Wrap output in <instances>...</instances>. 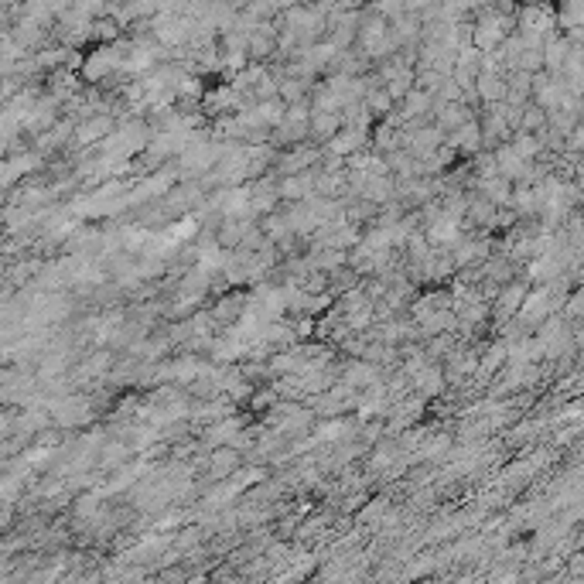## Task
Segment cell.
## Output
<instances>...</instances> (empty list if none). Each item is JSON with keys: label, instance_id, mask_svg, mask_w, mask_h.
Returning <instances> with one entry per match:
<instances>
[{"label": "cell", "instance_id": "1", "mask_svg": "<svg viewBox=\"0 0 584 584\" xmlns=\"http://www.w3.org/2000/svg\"><path fill=\"white\" fill-rule=\"evenodd\" d=\"M311 192H315L311 171H297V174H287V178L281 181V195H284V199H308Z\"/></svg>", "mask_w": 584, "mask_h": 584}, {"label": "cell", "instance_id": "2", "mask_svg": "<svg viewBox=\"0 0 584 584\" xmlns=\"http://www.w3.org/2000/svg\"><path fill=\"white\" fill-rule=\"evenodd\" d=\"M338 130H342V117H338L335 110H318V113L311 117V133H315V140H332Z\"/></svg>", "mask_w": 584, "mask_h": 584}, {"label": "cell", "instance_id": "3", "mask_svg": "<svg viewBox=\"0 0 584 584\" xmlns=\"http://www.w3.org/2000/svg\"><path fill=\"white\" fill-rule=\"evenodd\" d=\"M359 144H362V133L356 126H345V133L332 137V154H352V151H359Z\"/></svg>", "mask_w": 584, "mask_h": 584}, {"label": "cell", "instance_id": "4", "mask_svg": "<svg viewBox=\"0 0 584 584\" xmlns=\"http://www.w3.org/2000/svg\"><path fill=\"white\" fill-rule=\"evenodd\" d=\"M478 140H482L478 126L468 120L465 126H458V130H455V137H451V147H458V151H475V147H478Z\"/></svg>", "mask_w": 584, "mask_h": 584}, {"label": "cell", "instance_id": "5", "mask_svg": "<svg viewBox=\"0 0 584 584\" xmlns=\"http://www.w3.org/2000/svg\"><path fill=\"white\" fill-rule=\"evenodd\" d=\"M414 383L420 386V393H437L444 379H441V369H437V366H431V362H427V366L414 376Z\"/></svg>", "mask_w": 584, "mask_h": 584}, {"label": "cell", "instance_id": "6", "mask_svg": "<svg viewBox=\"0 0 584 584\" xmlns=\"http://www.w3.org/2000/svg\"><path fill=\"white\" fill-rule=\"evenodd\" d=\"M379 373H376L369 362H352V369H345V383H352V386H362V383H376Z\"/></svg>", "mask_w": 584, "mask_h": 584}, {"label": "cell", "instance_id": "7", "mask_svg": "<svg viewBox=\"0 0 584 584\" xmlns=\"http://www.w3.org/2000/svg\"><path fill=\"white\" fill-rule=\"evenodd\" d=\"M472 120V113L465 110V106H444L441 110V124L444 126H451V130H458V126H465Z\"/></svg>", "mask_w": 584, "mask_h": 584}, {"label": "cell", "instance_id": "8", "mask_svg": "<svg viewBox=\"0 0 584 584\" xmlns=\"http://www.w3.org/2000/svg\"><path fill=\"white\" fill-rule=\"evenodd\" d=\"M236 461H240L236 458V451H219V455L212 458V472H215L219 478H226V475L236 468Z\"/></svg>", "mask_w": 584, "mask_h": 584}, {"label": "cell", "instance_id": "9", "mask_svg": "<svg viewBox=\"0 0 584 584\" xmlns=\"http://www.w3.org/2000/svg\"><path fill=\"white\" fill-rule=\"evenodd\" d=\"M110 130V120L106 117H96L89 126H79V140H92V137H99V133H106Z\"/></svg>", "mask_w": 584, "mask_h": 584}, {"label": "cell", "instance_id": "10", "mask_svg": "<svg viewBox=\"0 0 584 584\" xmlns=\"http://www.w3.org/2000/svg\"><path fill=\"white\" fill-rule=\"evenodd\" d=\"M424 106H427V96H420V92H414V96L407 99V110H410V113H420Z\"/></svg>", "mask_w": 584, "mask_h": 584}, {"label": "cell", "instance_id": "11", "mask_svg": "<svg viewBox=\"0 0 584 584\" xmlns=\"http://www.w3.org/2000/svg\"><path fill=\"white\" fill-rule=\"evenodd\" d=\"M369 106H373L376 113H379V110H386V106H390V99H386V92H373V96H369Z\"/></svg>", "mask_w": 584, "mask_h": 584}]
</instances>
